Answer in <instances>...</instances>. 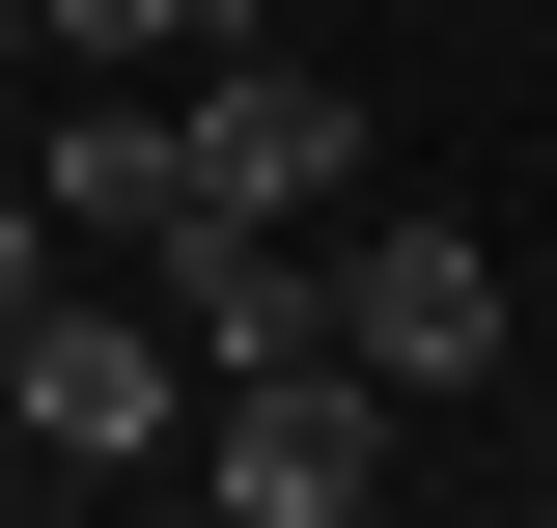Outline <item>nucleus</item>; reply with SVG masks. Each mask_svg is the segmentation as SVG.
Wrapping results in <instances>:
<instances>
[{"instance_id": "nucleus-1", "label": "nucleus", "mask_w": 557, "mask_h": 528, "mask_svg": "<svg viewBox=\"0 0 557 528\" xmlns=\"http://www.w3.org/2000/svg\"><path fill=\"white\" fill-rule=\"evenodd\" d=\"M391 362H362V334H307V362H223V390H196V501L223 528H362V501H391Z\"/></svg>"}, {"instance_id": "nucleus-2", "label": "nucleus", "mask_w": 557, "mask_h": 528, "mask_svg": "<svg viewBox=\"0 0 557 528\" xmlns=\"http://www.w3.org/2000/svg\"><path fill=\"white\" fill-rule=\"evenodd\" d=\"M335 334H362V362H391V390H502V334H530V278H502L474 251V223H362V251H335Z\"/></svg>"}, {"instance_id": "nucleus-3", "label": "nucleus", "mask_w": 557, "mask_h": 528, "mask_svg": "<svg viewBox=\"0 0 557 528\" xmlns=\"http://www.w3.org/2000/svg\"><path fill=\"white\" fill-rule=\"evenodd\" d=\"M168 139H196V196H223V223H307V196H362V84L251 56V28H223V56L168 84Z\"/></svg>"}, {"instance_id": "nucleus-4", "label": "nucleus", "mask_w": 557, "mask_h": 528, "mask_svg": "<svg viewBox=\"0 0 557 528\" xmlns=\"http://www.w3.org/2000/svg\"><path fill=\"white\" fill-rule=\"evenodd\" d=\"M0 390H28V473H168V306H84L57 278Z\"/></svg>"}, {"instance_id": "nucleus-5", "label": "nucleus", "mask_w": 557, "mask_h": 528, "mask_svg": "<svg viewBox=\"0 0 557 528\" xmlns=\"http://www.w3.org/2000/svg\"><path fill=\"white\" fill-rule=\"evenodd\" d=\"M28 196H57V251H168V223H196V139H168V84H57Z\"/></svg>"}, {"instance_id": "nucleus-6", "label": "nucleus", "mask_w": 557, "mask_h": 528, "mask_svg": "<svg viewBox=\"0 0 557 528\" xmlns=\"http://www.w3.org/2000/svg\"><path fill=\"white\" fill-rule=\"evenodd\" d=\"M251 0H57V84H196Z\"/></svg>"}, {"instance_id": "nucleus-7", "label": "nucleus", "mask_w": 557, "mask_h": 528, "mask_svg": "<svg viewBox=\"0 0 557 528\" xmlns=\"http://www.w3.org/2000/svg\"><path fill=\"white\" fill-rule=\"evenodd\" d=\"M28 306H57V196H0V362H28Z\"/></svg>"}, {"instance_id": "nucleus-8", "label": "nucleus", "mask_w": 557, "mask_h": 528, "mask_svg": "<svg viewBox=\"0 0 557 528\" xmlns=\"http://www.w3.org/2000/svg\"><path fill=\"white\" fill-rule=\"evenodd\" d=\"M28 56H57V0H0V84H28Z\"/></svg>"}, {"instance_id": "nucleus-9", "label": "nucleus", "mask_w": 557, "mask_h": 528, "mask_svg": "<svg viewBox=\"0 0 557 528\" xmlns=\"http://www.w3.org/2000/svg\"><path fill=\"white\" fill-rule=\"evenodd\" d=\"M0 501H28V390H0Z\"/></svg>"}]
</instances>
